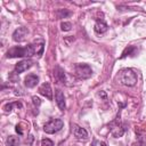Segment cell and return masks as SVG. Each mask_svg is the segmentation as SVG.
<instances>
[{"instance_id":"obj_14","label":"cell","mask_w":146,"mask_h":146,"mask_svg":"<svg viewBox=\"0 0 146 146\" xmlns=\"http://www.w3.org/2000/svg\"><path fill=\"white\" fill-rule=\"evenodd\" d=\"M14 106H16V107H18V108H22V104L18 103V102H16V103H8V104H6V105L3 106V110H5L6 113H8V112H10V111L13 110Z\"/></svg>"},{"instance_id":"obj_23","label":"cell","mask_w":146,"mask_h":146,"mask_svg":"<svg viewBox=\"0 0 146 146\" xmlns=\"http://www.w3.org/2000/svg\"><path fill=\"white\" fill-rule=\"evenodd\" d=\"M98 95H99V96H102V97H104V98H106V95H105L104 92H99Z\"/></svg>"},{"instance_id":"obj_11","label":"cell","mask_w":146,"mask_h":146,"mask_svg":"<svg viewBox=\"0 0 146 146\" xmlns=\"http://www.w3.org/2000/svg\"><path fill=\"white\" fill-rule=\"evenodd\" d=\"M55 98H56V103H57V106H58V108L60 110V111H64L65 110V97H64V94L58 89V90H56V96H55Z\"/></svg>"},{"instance_id":"obj_25","label":"cell","mask_w":146,"mask_h":146,"mask_svg":"<svg viewBox=\"0 0 146 146\" xmlns=\"http://www.w3.org/2000/svg\"><path fill=\"white\" fill-rule=\"evenodd\" d=\"M144 146H146V144H145V145H144Z\"/></svg>"},{"instance_id":"obj_6","label":"cell","mask_w":146,"mask_h":146,"mask_svg":"<svg viewBox=\"0 0 146 146\" xmlns=\"http://www.w3.org/2000/svg\"><path fill=\"white\" fill-rule=\"evenodd\" d=\"M33 65V62L31 59H23L21 62H18L16 65H15V73L19 74V73H23L25 72L26 70H29L31 66Z\"/></svg>"},{"instance_id":"obj_13","label":"cell","mask_w":146,"mask_h":146,"mask_svg":"<svg viewBox=\"0 0 146 146\" xmlns=\"http://www.w3.org/2000/svg\"><path fill=\"white\" fill-rule=\"evenodd\" d=\"M111 133L115 137V138H119V137H122L123 136V133H124V128L122 127V125H115L114 128H112V130H111Z\"/></svg>"},{"instance_id":"obj_2","label":"cell","mask_w":146,"mask_h":146,"mask_svg":"<svg viewBox=\"0 0 146 146\" xmlns=\"http://www.w3.org/2000/svg\"><path fill=\"white\" fill-rule=\"evenodd\" d=\"M119 80L127 87H133L137 83V74L131 68H124L119 74Z\"/></svg>"},{"instance_id":"obj_16","label":"cell","mask_w":146,"mask_h":146,"mask_svg":"<svg viewBox=\"0 0 146 146\" xmlns=\"http://www.w3.org/2000/svg\"><path fill=\"white\" fill-rule=\"evenodd\" d=\"M70 15H71V13L67 9H58V11H57L58 18H65V17H67Z\"/></svg>"},{"instance_id":"obj_18","label":"cell","mask_w":146,"mask_h":146,"mask_svg":"<svg viewBox=\"0 0 146 146\" xmlns=\"http://www.w3.org/2000/svg\"><path fill=\"white\" fill-rule=\"evenodd\" d=\"M135 51H136V48L130 46L129 48H127V49L123 51V54H122V57H125V56H127V54H133Z\"/></svg>"},{"instance_id":"obj_4","label":"cell","mask_w":146,"mask_h":146,"mask_svg":"<svg viewBox=\"0 0 146 146\" xmlns=\"http://www.w3.org/2000/svg\"><path fill=\"white\" fill-rule=\"evenodd\" d=\"M74 72H75L78 78L83 79V80L89 79L92 75V70L88 64H81V63L76 64L74 66Z\"/></svg>"},{"instance_id":"obj_19","label":"cell","mask_w":146,"mask_h":146,"mask_svg":"<svg viewBox=\"0 0 146 146\" xmlns=\"http://www.w3.org/2000/svg\"><path fill=\"white\" fill-rule=\"evenodd\" d=\"M41 146H54V143L50 139L46 138V139H42L41 140Z\"/></svg>"},{"instance_id":"obj_8","label":"cell","mask_w":146,"mask_h":146,"mask_svg":"<svg viewBox=\"0 0 146 146\" xmlns=\"http://www.w3.org/2000/svg\"><path fill=\"white\" fill-rule=\"evenodd\" d=\"M39 92H40V95L44 96V97L48 98L49 100L52 99V90H51V87H50V84H49L48 82H44V83H42V84L40 86Z\"/></svg>"},{"instance_id":"obj_3","label":"cell","mask_w":146,"mask_h":146,"mask_svg":"<svg viewBox=\"0 0 146 146\" xmlns=\"http://www.w3.org/2000/svg\"><path fill=\"white\" fill-rule=\"evenodd\" d=\"M64 125V122L60 120V119H51L49 120L44 125H43V131L46 133H49V135H52V133H56L58 132Z\"/></svg>"},{"instance_id":"obj_5","label":"cell","mask_w":146,"mask_h":146,"mask_svg":"<svg viewBox=\"0 0 146 146\" xmlns=\"http://www.w3.org/2000/svg\"><path fill=\"white\" fill-rule=\"evenodd\" d=\"M27 34H29L27 27L21 26V27L16 29V30L14 31V33H13V40L16 41V42H22V41L25 40V38H26Z\"/></svg>"},{"instance_id":"obj_10","label":"cell","mask_w":146,"mask_h":146,"mask_svg":"<svg viewBox=\"0 0 146 146\" xmlns=\"http://www.w3.org/2000/svg\"><path fill=\"white\" fill-rule=\"evenodd\" d=\"M38 82H39V76L35 75V74H29V75H26L25 79H24V84H25V87H27V88H33V87H35V86L38 84Z\"/></svg>"},{"instance_id":"obj_15","label":"cell","mask_w":146,"mask_h":146,"mask_svg":"<svg viewBox=\"0 0 146 146\" xmlns=\"http://www.w3.org/2000/svg\"><path fill=\"white\" fill-rule=\"evenodd\" d=\"M19 145V140L17 137L15 136H10L7 140V146H18Z\"/></svg>"},{"instance_id":"obj_20","label":"cell","mask_w":146,"mask_h":146,"mask_svg":"<svg viewBox=\"0 0 146 146\" xmlns=\"http://www.w3.org/2000/svg\"><path fill=\"white\" fill-rule=\"evenodd\" d=\"M32 102H33V104L35 106H40V104H41V99L39 97H36V96H33L32 97Z\"/></svg>"},{"instance_id":"obj_1","label":"cell","mask_w":146,"mask_h":146,"mask_svg":"<svg viewBox=\"0 0 146 146\" xmlns=\"http://www.w3.org/2000/svg\"><path fill=\"white\" fill-rule=\"evenodd\" d=\"M43 52V43H33L26 47H13L6 52L7 58H17V57H31V56H41Z\"/></svg>"},{"instance_id":"obj_22","label":"cell","mask_w":146,"mask_h":146,"mask_svg":"<svg viewBox=\"0 0 146 146\" xmlns=\"http://www.w3.org/2000/svg\"><path fill=\"white\" fill-rule=\"evenodd\" d=\"M100 144H99V141L97 140V139H94L92 140V144H91V146H99Z\"/></svg>"},{"instance_id":"obj_9","label":"cell","mask_w":146,"mask_h":146,"mask_svg":"<svg viewBox=\"0 0 146 146\" xmlns=\"http://www.w3.org/2000/svg\"><path fill=\"white\" fill-rule=\"evenodd\" d=\"M54 76H55L56 81L59 82V83H65L66 82L65 72H64V70L60 66H55V68H54Z\"/></svg>"},{"instance_id":"obj_21","label":"cell","mask_w":146,"mask_h":146,"mask_svg":"<svg viewBox=\"0 0 146 146\" xmlns=\"http://www.w3.org/2000/svg\"><path fill=\"white\" fill-rule=\"evenodd\" d=\"M16 131L19 133V135H23V131H22V129H21V125H16Z\"/></svg>"},{"instance_id":"obj_7","label":"cell","mask_w":146,"mask_h":146,"mask_svg":"<svg viewBox=\"0 0 146 146\" xmlns=\"http://www.w3.org/2000/svg\"><path fill=\"white\" fill-rule=\"evenodd\" d=\"M73 135L76 139L79 140H87L88 139V132L84 128L80 125H74L73 127Z\"/></svg>"},{"instance_id":"obj_17","label":"cell","mask_w":146,"mask_h":146,"mask_svg":"<svg viewBox=\"0 0 146 146\" xmlns=\"http://www.w3.org/2000/svg\"><path fill=\"white\" fill-rule=\"evenodd\" d=\"M72 29V24L70 22H62L60 23V30L64 31V32H67Z\"/></svg>"},{"instance_id":"obj_24","label":"cell","mask_w":146,"mask_h":146,"mask_svg":"<svg viewBox=\"0 0 146 146\" xmlns=\"http://www.w3.org/2000/svg\"><path fill=\"white\" fill-rule=\"evenodd\" d=\"M100 146H107L105 143H100Z\"/></svg>"},{"instance_id":"obj_12","label":"cell","mask_w":146,"mask_h":146,"mask_svg":"<svg viewBox=\"0 0 146 146\" xmlns=\"http://www.w3.org/2000/svg\"><path fill=\"white\" fill-rule=\"evenodd\" d=\"M107 29H108V26H107V24L104 21H97L96 24H95V26H94V30H95V32L97 34L105 33L107 31Z\"/></svg>"}]
</instances>
